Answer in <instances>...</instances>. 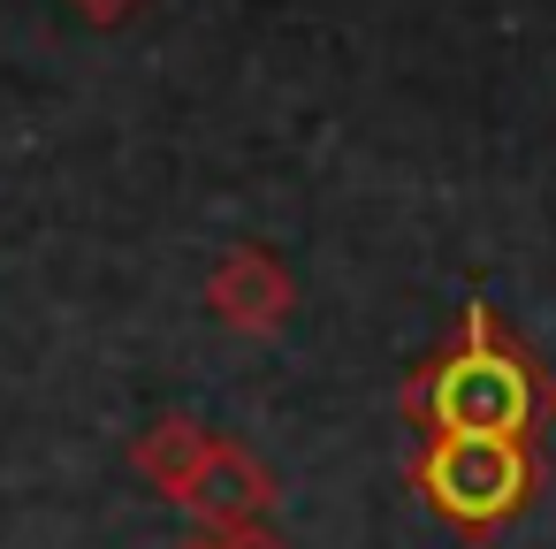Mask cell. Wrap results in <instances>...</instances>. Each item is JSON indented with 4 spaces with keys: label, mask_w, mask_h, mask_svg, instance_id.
Returning <instances> with one entry per match:
<instances>
[{
    "label": "cell",
    "mask_w": 556,
    "mask_h": 549,
    "mask_svg": "<svg viewBox=\"0 0 556 549\" xmlns=\"http://www.w3.org/2000/svg\"><path fill=\"white\" fill-rule=\"evenodd\" d=\"M206 313L237 336H275L298 313V283L267 245H229L206 275Z\"/></svg>",
    "instance_id": "obj_3"
},
{
    "label": "cell",
    "mask_w": 556,
    "mask_h": 549,
    "mask_svg": "<svg viewBox=\"0 0 556 549\" xmlns=\"http://www.w3.org/2000/svg\"><path fill=\"white\" fill-rule=\"evenodd\" d=\"M404 412L427 435H518V442H533L548 427V412H556V382L503 328V313L488 298H472L457 344L434 351L404 382Z\"/></svg>",
    "instance_id": "obj_1"
},
{
    "label": "cell",
    "mask_w": 556,
    "mask_h": 549,
    "mask_svg": "<svg viewBox=\"0 0 556 549\" xmlns=\"http://www.w3.org/2000/svg\"><path fill=\"white\" fill-rule=\"evenodd\" d=\"M70 9H77L85 24H100V32H115L123 16H138V9H146V0H70Z\"/></svg>",
    "instance_id": "obj_6"
},
{
    "label": "cell",
    "mask_w": 556,
    "mask_h": 549,
    "mask_svg": "<svg viewBox=\"0 0 556 549\" xmlns=\"http://www.w3.org/2000/svg\"><path fill=\"white\" fill-rule=\"evenodd\" d=\"M244 549H282V541H275V534H252V541H244Z\"/></svg>",
    "instance_id": "obj_7"
},
{
    "label": "cell",
    "mask_w": 556,
    "mask_h": 549,
    "mask_svg": "<svg viewBox=\"0 0 556 549\" xmlns=\"http://www.w3.org/2000/svg\"><path fill=\"white\" fill-rule=\"evenodd\" d=\"M412 488L457 534H495L533 503L541 458L518 435H427L412 458Z\"/></svg>",
    "instance_id": "obj_2"
},
{
    "label": "cell",
    "mask_w": 556,
    "mask_h": 549,
    "mask_svg": "<svg viewBox=\"0 0 556 549\" xmlns=\"http://www.w3.org/2000/svg\"><path fill=\"white\" fill-rule=\"evenodd\" d=\"M214 442H222L214 427H199V420L168 412V420H153V427L130 442V473H138L153 496H168V503H176V496H184V481L206 465V450H214Z\"/></svg>",
    "instance_id": "obj_5"
},
{
    "label": "cell",
    "mask_w": 556,
    "mask_h": 549,
    "mask_svg": "<svg viewBox=\"0 0 556 549\" xmlns=\"http://www.w3.org/2000/svg\"><path fill=\"white\" fill-rule=\"evenodd\" d=\"M199 526H214V534H267V511H275V473L244 450V442H214L206 450V465L184 481V496H176Z\"/></svg>",
    "instance_id": "obj_4"
}]
</instances>
